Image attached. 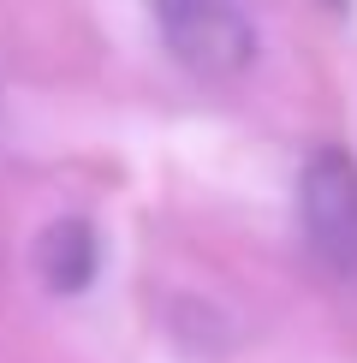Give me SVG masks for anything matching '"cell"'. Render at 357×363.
Masks as SVG:
<instances>
[{"label":"cell","mask_w":357,"mask_h":363,"mask_svg":"<svg viewBox=\"0 0 357 363\" xmlns=\"http://www.w3.org/2000/svg\"><path fill=\"white\" fill-rule=\"evenodd\" d=\"M298 220H304L310 250L334 274H357V161L346 149L322 143L304 155L298 173Z\"/></svg>","instance_id":"6da1fadb"},{"label":"cell","mask_w":357,"mask_h":363,"mask_svg":"<svg viewBox=\"0 0 357 363\" xmlns=\"http://www.w3.org/2000/svg\"><path fill=\"white\" fill-rule=\"evenodd\" d=\"M149 6H155V12H161V24H173V18H178V12H191V6H197V0H149Z\"/></svg>","instance_id":"277c9868"},{"label":"cell","mask_w":357,"mask_h":363,"mask_svg":"<svg viewBox=\"0 0 357 363\" xmlns=\"http://www.w3.org/2000/svg\"><path fill=\"white\" fill-rule=\"evenodd\" d=\"M30 262H36V280L48 286V292H84L89 280H96V262H101V245H96V226L66 215V220H48L36 238V250H30Z\"/></svg>","instance_id":"3957f363"},{"label":"cell","mask_w":357,"mask_h":363,"mask_svg":"<svg viewBox=\"0 0 357 363\" xmlns=\"http://www.w3.org/2000/svg\"><path fill=\"white\" fill-rule=\"evenodd\" d=\"M167 36L197 72H238L250 60V24L227 0H197L191 12H178L167 24Z\"/></svg>","instance_id":"7a4b0ae2"}]
</instances>
